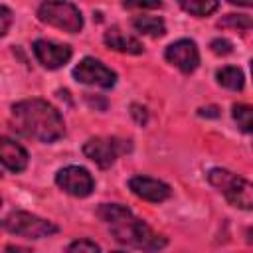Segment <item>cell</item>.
Masks as SVG:
<instances>
[{
  "mask_svg": "<svg viewBox=\"0 0 253 253\" xmlns=\"http://www.w3.org/2000/svg\"><path fill=\"white\" fill-rule=\"evenodd\" d=\"M208 182L217 188L233 208L253 210V182L225 168H211L208 172Z\"/></svg>",
  "mask_w": 253,
  "mask_h": 253,
  "instance_id": "obj_3",
  "label": "cell"
},
{
  "mask_svg": "<svg viewBox=\"0 0 253 253\" xmlns=\"http://www.w3.org/2000/svg\"><path fill=\"white\" fill-rule=\"evenodd\" d=\"M210 47H211V51L217 53V55H227V53L233 51L231 42H229V40H223V38H215V40L210 43Z\"/></svg>",
  "mask_w": 253,
  "mask_h": 253,
  "instance_id": "obj_20",
  "label": "cell"
},
{
  "mask_svg": "<svg viewBox=\"0 0 253 253\" xmlns=\"http://www.w3.org/2000/svg\"><path fill=\"white\" fill-rule=\"evenodd\" d=\"M12 123L24 136L55 142L65 134V125L55 107L42 99H26L12 107Z\"/></svg>",
  "mask_w": 253,
  "mask_h": 253,
  "instance_id": "obj_2",
  "label": "cell"
},
{
  "mask_svg": "<svg viewBox=\"0 0 253 253\" xmlns=\"http://www.w3.org/2000/svg\"><path fill=\"white\" fill-rule=\"evenodd\" d=\"M55 184L63 192H67L69 196H75V198H87L95 188L93 176L81 166H65V168H61L55 174Z\"/></svg>",
  "mask_w": 253,
  "mask_h": 253,
  "instance_id": "obj_8",
  "label": "cell"
},
{
  "mask_svg": "<svg viewBox=\"0 0 253 253\" xmlns=\"http://www.w3.org/2000/svg\"><path fill=\"white\" fill-rule=\"evenodd\" d=\"M217 83L225 89H231V91H241L243 89V73L239 67H221L217 73Z\"/></svg>",
  "mask_w": 253,
  "mask_h": 253,
  "instance_id": "obj_15",
  "label": "cell"
},
{
  "mask_svg": "<svg viewBox=\"0 0 253 253\" xmlns=\"http://www.w3.org/2000/svg\"><path fill=\"white\" fill-rule=\"evenodd\" d=\"M38 18L43 24L55 26L69 34H77L83 28V16L71 2H43L38 8Z\"/></svg>",
  "mask_w": 253,
  "mask_h": 253,
  "instance_id": "obj_4",
  "label": "cell"
},
{
  "mask_svg": "<svg viewBox=\"0 0 253 253\" xmlns=\"http://www.w3.org/2000/svg\"><path fill=\"white\" fill-rule=\"evenodd\" d=\"M105 43H107L111 49H117V51H123V53H132V55L142 53V43H140L136 38L125 34L121 28H111V30H107V32H105Z\"/></svg>",
  "mask_w": 253,
  "mask_h": 253,
  "instance_id": "obj_13",
  "label": "cell"
},
{
  "mask_svg": "<svg viewBox=\"0 0 253 253\" xmlns=\"http://www.w3.org/2000/svg\"><path fill=\"white\" fill-rule=\"evenodd\" d=\"M128 188L132 190L134 196H138V198H142L146 202H154V204L168 200L170 194H172L168 184H164V182H160L156 178H148V176H134V178H130Z\"/></svg>",
  "mask_w": 253,
  "mask_h": 253,
  "instance_id": "obj_11",
  "label": "cell"
},
{
  "mask_svg": "<svg viewBox=\"0 0 253 253\" xmlns=\"http://www.w3.org/2000/svg\"><path fill=\"white\" fill-rule=\"evenodd\" d=\"M126 8H160L162 4L160 2H150V4H144V2H125Z\"/></svg>",
  "mask_w": 253,
  "mask_h": 253,
  "instance_id": "obj_23",
  "label": "cell"
},
{
  "mask_svg": "<svg viewBox=\"0 0 253 253\" xmlns=\"http://www.w3.org/2000/svg\"><path fill=\"white\" fill-rule=\"evenodd\" d=\"M231 115H233V121L239 126V130L253 136V107H249V105H233Z\"/></svg>",
  "mask_w": 253,
  "mask_h": 253,
  "instance_id": "obj_16",
  "label": "cell"
},
{
  "mask_svg": "<svg viewBox=\"0 0 253 253\" xmlns=\"http://www.w3.org/2000/svg\"><path fill=\"white\" fill-rule=\"evenodd\" d=\"M217 26L219 28H231V30H237V32H245V30L253 28V18L247 16V14H227L219 20Z\"/></svg>",
  "mask_w": 253,
  "mask_h": 253,
  "instance_id": "obj_18",
  "label": "cell"
},
{
  "mask_svg": "<svg viewBox=\"0 0 253 253\" xmlns=\"http://www.w3.org/2000/svg\"><path fill=\"white\" fill-rule=\"evenodd\" d=\"M4 253H30L28 249H24V247H16V245H6L4 247Z\"/></svg>",
  "mask_w": 253,
  "mask_h": 253,
  "instance_id": "obj_24",
  "label": "cell"
},
{
  "mask_svg": "<svg viewBox=\"0 0 253 253\" xmlns=\"http://www.w3.org/2000/svg\"><path fill=\"white\" fill-rule=\"evenodd\" d=\"M251 75H253V59H251Z\"/></svg>",
  "mask_w": 253,
  "mask_h": 253,
  "instance_id": "obj_26",
  "label": "cell"
},
{
  "mask_svg": "<svg viewBox=\"0 0 253 253\" xmlns=\"http://www.w3.org/2000/svg\"><path fill=\"white\" fill-rule=\"evenodd\" d=\"M180 6H182V10L190 12L192 16L204 18V16H210L211 12H215L219 4L213 2V0H190V2L188 0H182Z\"/></svg>",
  "mask_w": 253,
  "mask_h": 253,
  "instance_id": "obj_17",
  "label": "cell"
},
{
  "mask_svg": "<svg viewBox=\"0 0 253 253\" xmlns=\"http://www.w3.org/2000/svg\"><path fill=\"white\" fill-rule=\"evenodd\" d=\"M132 115H134V119H136V123H138V125H144V123H146V119H148L146 109H140L138 105H132Z\"/></svg>",
  "mask_w": 253,
  "mask_h": 253,
  "instance_id": "obj_22",
  "label": "cell"
},
{
  "mask_svg": "<svg viewBox=\"0 0 253 253\" xmlns=\"http://www.w3.org/2000/svg\"><path fill=\"white\" fill-rule=\"evenodd\" d=\"M4 229L14 233V235L40 239V237H47V235L55 233L57 225L43 219V217H38V215L30 213V211L14 210L4 217Z\"/></svg>",
  "mask_w": 253,
  "mask_h": 253,
  "instance_id": "obj_5",
  "label": "cell"
},
{
  "mask_svg": "<svg viewBox=\"0 0 253 253\" xmlns=\"http://www.w3.org/2000/svg\"><path fill=\"white\" fill-rule=\"evenodd\" d=\"M34 53L38 61L47 69H59L71 59V47L65 43H55L49 40H36Z\"/></svg>",
  "mask_w": 253,
  "mask_h": 253,
  "instance_id": "obj_10",
  "label": "cell"
},
{
  "mask_svg": "<svg viewBox=\"0 0 253 253\" xmlns=\"http://www.w3.org/2000/svg\"><path fill=\"white\" fill-rule=\"evenodd\" d=\"M10 22H12V14L6 6H0V36H6L8 34V28H10Z\"/></svg>",
  "mask_w": 253,
  "mask_h": 253,
  "instance_id": "obj_21",
  "label": "cell"
},
{
  "mask_svg": "<svg viewBox=\"0 0 253 253\" xmlns=\"http://www.w3.org/2000/svg\"><path fill=\"white\" fill-rule=\"evenodd\" d=\"M164 57L168 63L176 65L184 73H192L200 65V53L192 40H178L170 43L164 51Z\"/></svg>",
  "mask_w": 253,
  "mask_h": 253,
  "instance_id": "obj_9",
  "label": "cell"
},
{
  "mask_svg": "<svg viewBox=\"0 0 253 253\" xmlns=\"http://www.w3.org/2000/svg\"><path fill=\"white\" fill-rule=\"evenodd\" d=\"M0 156H2V164L10 172H22L28 166V152L24 150V146H20L18 142L6 136L0 142Z\"/></svg>",
  "mask_w": 253,
  "mask_h": 253,
  "instance_id": "obj_12",
  "label": "cell"
},
{
  "mask_svg": "<svg viewBox=\"0 0 253 253\" xmlns=\"http://www.w3.org/2000/svg\"><path fill=\"white\" fill-rule=\"evenodd\" d=\"M113 253H123V251H113Z\"/></svg>",
  "mask_w": 253,
  "mask_h": 253,
  "instance_id": "obj_27",
  "label": "cell"
},
{
  "mask_svg": "<svg viewBox=\"0 0 253 253\" xmlns=\"http://www.w3.org/2000/svg\"><path fill=\"white\" fill-rule=\"evenodd\" d=\"M99 217L109 225L111 233L115 235L117 241L130 245L134 249L154 253L166 247V237L156 233L146 221L138 219L128 208L121 204H103L97 210Z\"/></svg>",
  "mask_w": 253,
  "mask_h": 253,
  "instance_id": "obj_1",
  "label": "cell"
},
{
  "mask_svg": "<svg viewBox=\"0 0 253 253\" xmlns=\"http://www.w3.org/2000/svg\"><path fill=\"white\" fill-rule=\"evenodd\" d=\"M130 150V142L117 136H95L83 144V154L101 168H109L121 154Z\"/></svg>",
  "mask_w": 253,
  "mask_h": 253,
  "instance_id": "obj_6",
  "label": "cell"
},
{
  "mask_svg": "<svg viewBox=\"0 0 253 253\" xmlns=\"http://www.w3.org/2000/svg\"><path fill=\"white\" fill-rule=\"evenodd\" d=\"M67 253H101V249L89 239H77L67 247Z\"/></svg>",
  "mask_w": 253,
  "mask_h": 253,
  "instance_id": "obj_19",
  "label": "cell"
},
{
  "mask_svg": "<svg viewBox=\"0 0 253 253\" xmlns=\"http://www.w3.org/2000/svg\"><path fill=\"white\" fill-rule=\"evenodd\" d=\"M132 26L136 32L152 36V38H160L166 34V24L158 16H136L132 18Z\"/></svg>",
  "mask_w": 253,
  "mask_h": 253,
  "instance_id": "obj_14",
  "label": "cell"
},
{
  "mask_svg": "<svg viewBox=\"0 0 253 253\" xmlns=\"http://www.w3.org/2000/svg\"><path fill=\"white\" fill-rule=\"evenodd\" d=\"M73 77H75L79 83L97 85V87H103V89L113 87L115 81H117V73L111 71L105 63H101V61L95 59V57H83V59L75 65Z\"/></svg>",
  "mask_w": 253,
  "mask_h": 253,
  "instance_id": "obj_7",
  "label": "cell"
},
{
  "mask_svg": "<svg viewBox=\"0 0 253 253\" xmlns=\"http://www.w3.org/2000/svg\"><path fill=\"white\" fill-rule=\"evenodd\" d=\"M200 115H202V117H206V115H208V117H217L215 107H208V109L204 107V109H200Z\"/></svg>",
  "mask_w": 253,
  "mask_h": 253,
  "instance_id": "obj_25",
  "label": "cell"
}]
</instances>
